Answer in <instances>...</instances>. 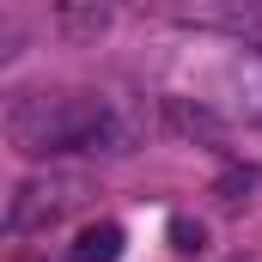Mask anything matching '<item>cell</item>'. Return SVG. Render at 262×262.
Returning <instances> with one entry per match:
<instances>
[{"instance_id": "cell-1", "label": "cell", "mask_w": 262, "mask_h": 262, "mask_svg": "<svg viewBox=\"0 0 262 262\" xmlns=\"http://www.w3.org/2000/svg\"><path fill=\"white\" fill-rule=\"evenodd\" d=\"M6 140L25 159H61V152H128V122L98 92H18L6 104Z\"/></svg>"}, {"instance_id": "cell-2", "label": "cell", "mask_w": 262, "mask_h": 262, "mask_svg": "<svg viewBox=\"0 0 262 262\" xmlns=\"http://www.w3.org/2000/svg\"><path fill=\"white\" fill-rule=\"evenodd\" d=\"M79 201H85V183L79 177H31V183H18L12 201H6V226L12 232H49Z\"/></svg>"}, {"instance_id": "cell-3", "label": "cell", "mask_w": 262, "mask_h": 262, "mask_svg": "<svg viewBox=\"0 0 262 262\" xmlns=\"http://www.w3.org/2000/svg\"><path fill=\"white\" fill-rule=\"evenodd\" d=\"M159 116L177 140H195V146H226V134H232V122L207 98H159Z\"/></svg>"}, {"instance_id": "cell-4", "label": "cell", "mask_w": 262, "mask_h": 262, "mask_svg": "<svg viewBox=\"0 0 262 262\" xmlns=\"http://www.w3.org/2000/svg\"><path fill=\"white\" fill-rule=\"evenodd\" d=\"M49 18L67 43H98L116 25V0H49Z\"/></svg>"}, {"instance_id": "cell-5", "label": "cell", "mask_w": 262, "mask_h": 262, "mask_svg": "<svg viewBox=\"0 0 262 262\" xmlns=\"http://www.w3.org/2000/svg\"><path fill=\"white\" fill-rule=\"evenodd\" d=\"M122 244H128V232H122L116 220H92V226L73 232L67 262H122Z\"/></svg>"}, {"instance_id": "cell-6", "label": "cell", "mask_w": 262, "mask_h": 262, "mask_svg": "<svg viewBox=\"0 0 262 262\" xmlns=\"http://www.w3.org/2000/svg\"><path fill=\"white\" fill-rule=\"evenodd\" d=\"M165 238H171L177 256H201V250H207V226H195V220H171Z\"/></svg>"}, {"instance_id": "cell-7", "label": "cell", "mask_w": 262, "mask_h": 262, "mask_svg": "<svg viewBox=\"0 0 262 262\" xmlns=\"http://www.w3.org/2000/svg\"><path fill=\"white\" fill-rule=\"evenodd\" d=\"M250 189H256V171H250V165H244V171H226V177H220V195H226V201H244Z\"/></svg>"}, {"instance_id": "cell-8", "label": "cell", "mask_w": 262, "mask_h": 262, "mask_svg": "<svg viewBox=\"0 0 262 262\" xmlns=\"http://www.w3.org/2000/svg\"><path fill=\"white\" fill-rule=\"evenodd\" d=\"M244 116L262 128V67H250V73H244Z\"/></svg>"}, {"instance_id": "cell-9", "label": "cell", "mask_w": 262, "mask_h": 262, "mask_svg": "<svg viewBox=\"0 0 262 262\" xmlns=\"http://www.w3.org/2000/svg\"><path fill=\"white\" fill-rule=\"evenodd\" d=\"M232 262H244V256H232Z\"/></svg>"}]
</instances>
